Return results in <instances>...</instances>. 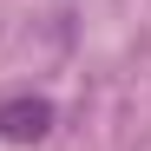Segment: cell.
Returning <instances> with one entry per match:
<instances>
[{
  "instance_id": "obj_1",
  "label": "cell",
  "mask_w": 151,
  "mask_h": 151,
  "mask_svg": "<svg viewBox=\"0 0 151 151\" xmlns=\"http://www.w3.org/2000/svg\"><path fill=\"white\" fill-rule=\"evenodd\" d=\"M46 132H53V99H40V92L0 99V145L33 151V145H46Z\"/></svg>"
}]
</instances>
